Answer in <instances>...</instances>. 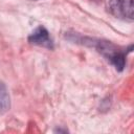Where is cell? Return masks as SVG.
Masks as SVG:
<instances>
[{"mask_svg":"<svg viewBox=\"0 0 134 134\" xmlns=\"http://www.w3.org/2000/svg\"><path fill=\"white\" fill-rule=\"evenodd\" d=\"M68 40H71L76 43H82L84 45L90 46L95 48L108 62H110L116 70L121 71L126 65V49L113 44L110 41L100 40V39H92V38H85L77 34H68L66 36Z\"/></svg>","mask_w":134,"mask_h":134,"instance_id":"6da1fadb","label":"cell"},{"mask_svg":"<svg viewBox=\"0 0 134 134\" xmlns=\"http://www.w3.org/2000/svg\"><path fill=\"white\" fill-rule=\"evenodd\" d=\"M28 41H29V43H31L34 45H38V46L45 47L48 49H53V47H54L53 41L50 38L48 30L42 25L38 26L30 34V36L28 37Z\"/></svg>","mask_w":134,"mask_h":134,"instance_id":"3957f363","label":"cell"},{"mask_svg":"<svg viewBox=\"0 0 134 134\" xmlns=\"http://www.w3.org/2000/svg\"><path fill=\"white\" fill-rule=\"evenodd\" d=\"M108 10L117 19L125 21H133L134 19L133 0H109Z\"/></svg>","mask_w":134,"mask_h":134,"instance_id":"7a4b0ae2","label":"cell"},{"mask_svg":"<svg viewBox=\"0 0 134 134\" xmlns=\"http://www.w3.org/2000/svg\"><path fill=\"white\" fill-rule=\"evenodd\" d=\"M32 1H36V0H32Z\"/></svg>","mask_w":134,"mask_h":134,"instance_id":"5b68a950","label":"cell"},{"mask_svg":"<svg viewBox=\"0 0 134 134\" xmlns=\"http://www.w3.org/2000/svg\"><path fill=\"white\" fill-rule=\"evenodd\" d=\"M10 108V97L6 86L0 81V114L7 112Z\"/></svg>","mask_w":134,"mask_h":134,"instance_id":"277c9868","label":"cell"}]
</instances>
